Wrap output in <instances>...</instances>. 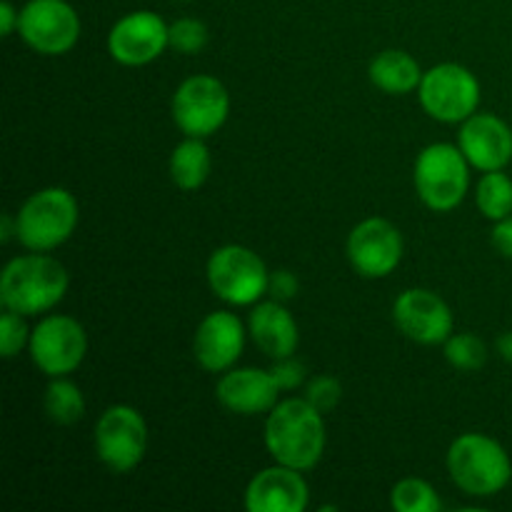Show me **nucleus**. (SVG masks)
<instances>
[{
    "label": "nucleus",
    "instance_id": "obj_1",
    "mask_svg": "<svg viewBox=\"0 0 512 512\" xmlns=\"http://www.w3.org/2000/svg\"><path fill=\"white\" fill-rule=\"evenodd\" d=\"M270 458L295 470H313L325 453V420L305 398L278 400L265 420Z\"/></svg>",
    "mask_w": 512,
    "mask_h": 512
},
{
    "label": "nucleus",
    "instance_id": "obj_2",
    "mask_svg": "<svg viewBox=\"0 0 512 512\" xmlns=\"http://www.w3.org/2000/svg\"><path fill=\"white\" fill-rule=\"evenodd\" d=\"M68 270L50 255L30 253L13 258L0 275V303L5 310L35 318L53 310L68 293Z\"/></svg>",
    "mask_w": 512,
    "mask_h": 512
},
{
    "label": "nucleus",
    "instance_id": "obj_3",
    "mask_svg": "<svg viewBox=\"0 0 512 512\" xmlns=\"http://www.w3.org/2000/svg\"><path fill=\"white\" fill-rule=\"evenodd\" d=\"M448 470L453 483L473 498H493L512 480L508 450L483 433H465L448 450Z\"/></svg>",
    "mask_w": 512,
    "mask_h": 512
},
{
    "label": "nucleus",
    "instance_id": "obj_4",
    "mask_svg": "<svg viewBox=\"0 0 512 512\" xmlns=\"http://www.w3.org/2000/svg\"><path fill=\"white\" fill-rule=\"evenodd\" d=\"M78 215V200L70 190H38L15 215L20 245L30 253H50L60 248L78 228Z\"/></svg>",
    "mask_w": 512,
    "mask_h": 512
},
{
    "label": "nucleus",
    "instance_id": "obj_5",
    "mask_svg": "<svg viewBox=\"0 0 512 512\" xmlns=\"http://www.w3.org/2000/svg\"><path fill=\"white\" fill-rule=\"evenodd\" d=\"M415 193L435 213H450L470 188V163L458 145L433 143L415 158Z\"/></svg>",
    "mask_w": 512,
    "mask_h": 512
},
{
    "label": "nucleus",
    "instance_id": "obj_6",
    "mask_svg": "<svg viewBox=\"0 0 512 512\" xmlns=\"http://www.w3.org/2000/svg\"><path fill=\"white\" fill-rule=\"evenodd\" d=\"M268 283V265L245 245H223L208 258V285L223 303L238 308L260 303L268 295Z\"/></svg>",
    "mask_w": 512,
    "mask_h": 512
},
{
    "label": "nucleus",
    "instance_id": "obj_7",
    "mask_svg": "<svg viewBox=\"0 0 512 512\" xmlns=\"http://www.w3.org/2000/svg\"><path fill=\"white\" fill-rule=\"evenodd\" d=\"M425 113L440 123H463L478 113L480 80L460 63H440L425 70L418 88Z\"/></svg>",
    "mask_w": 512,
    "mask_h": 512
},
{
    "label": "nucleus",
    "instance_id": "obj_8",
    "mask_svg": "<svg viewBox=\"0 0 512 512\" xmlns=\"http://www.w3.org/2000/svg\"><path fill=\"white\" fill-rule=\"evenodd\" d=\"M95 455L113 473L138 468L148 450V425L133 405H113L95 423Z\"/></svg>",
    "mask_w": 512,
    "mask_h": 512
},
{
    "label": "nucleus",
    "instance_id": "obj_9",
    "mask_svg": "<svg viewBox=\"0 0 512 512\" xmlns=\"http://www.w3.org/2000/svg\"><path fill=\"white\" fill-rule=\"evenodd\" d=\"M30 360L48 378H65L75 373L88 353L85 328L70 315H45L33 330L28 343Z\"/></svg>",
    "mask_w": 512,
    "mask_h": 512
},
{
    "label": "nucleus",
    "instance_id": "obj_10",
    "mask_svg": "<svg viewBox=\"0 0 512 512\" xmlns=\"http://www.w3.org/2000/svg\"><path fill=\"white\" fill-rule=\"evenodd\" d=\"M170 110L180 133L190 138H208L218 133L228 120V88L213 75H193L178 85Z\"/></svg>",
    "mask_w": 512,
    "mask_h": 512
},
{
    "label": "nucleus",
    "instance_id": "obj_11",
    "mask_svg": "<svg viewBox=\"0 0 512 512\" xmlns=\"http://www.w3.org/2000/svg\"><path fill=\"white\" fill-rule=\"evenodd\" d=\"M18 33L35 53L65 55L80 40V15L68 0H28L20 8Z\"/></svg>",
    "mask_w": 512,
    "mask_h": 512
},
{
    "label": "nucleus",
    "instance_id": "obj_12",
    "mask_svg": "<svg viewBox=\"0 0 512 512\" xmlns=\"http://www.w3.org/2000/svg\"><path fill=\"white\" fill-rule=\"evenodd\" d=\"M170 48V25L153 10H133L115 20L108 33V53L115 63L140 68Z\"/></svg>",
    "mask_w": 512,
    "mask_h": 512
},
{
    "label": "nucleus",
    "instance_id": "obj_13",
    "mask_svg": "<svg viewBox=\"0 0 512 512\" xmlns=\"http://www.w3.org/2000/svg\"><path fill=\"white\" fill-rule=\"evenodd\" d=\"M395 328L408 340L420 345H440L453 335L455 318L450 305L438 293L410 288L393 303Z\"/></svg>",
    "mask_w": 512,
    "mask_h": 512
},
{
    "label": "nucleus",
    "instance_id": "obj_14",
    "mask_svg": "<svg viewBox=\"0 0 512 512\" xmlns=\"http://www.w3.org/2000/svg\"><path fill=\"white\" fill-rule=\"evenodd\" d=\"M348 260L363 278H388L403 260V235L385 218L363 220L348 235Z\"/></svg>",
    "mask_w": 512,
    "mask_h": 512
},
{
    "label": "nucleus",
    "instance_id": "obj_15",
    "mask_svg": "<svg viewBox=\"0 0 512 512\" xmlns=\"http://www.w3.org/2000/svg\"><path fill=\"white\" fill-rule=\"evenodd\" d=\"M458 148L468 158L470 168L483 173L505 170L512 160V128L498 115L475 113L460 125Z\"/></svg>",
    "mask_w": 512,
    "mask_h": 512
},
{
    "label": "nucleus",
    "instance_id": "obj_16",
    "mask_svg": "<svg viewBox=\"0 0 512 512\" xmlns=\"http://www.w3.org/2000/svg\"><path fill=\"white\" fill-rule=\"evenodd\" d=\"M245 348L243 320L228 310L205 315L193 338L195 360L208 373H225L240 360Z\"/></svg>",
    "mask_w": 512,
    "mask_h": 512
},
{
    "label": "nucleus",
    "instance_id": "obj_17",
    "mask_svg": "<svg viewBox=\"0 0 512 512\" xmlns=\"http://www.w3.org/2000/svg\"><path fill=\"white\" fill-rule=\"evenodd\" d=\"M310 505V488L303 470L275 463L255 475L245 490V508L250 512H303Z\"/></svg>",
    "mask_w": 512,
    "mask_h": 512
},
{
    "label": "nucleus",
    "instance_id": "obj_18",
    "mask_svg": "<svg viewBox=\"0 0 512 512\" xmlns=\"http://www.w3.org/2000/svg\"><path fill=\"white\" fill-rule=\"evenodd\" d=\"M220 405L235 415L270 413L278 405L280 385L270 370L230 368L215 388Z\"/></svg>",
    "mask_w": 512,
    "mask_h": 512
},
{
    "label": "nucleus",
    "instance_id": "obj_19",
    "mask_svg": "<svg viewBox=\"0 0 512 512\" xmlns=\"http://www.w3.org/2000/svg\"><path fill=\"white\" fill-rule=\"evenodd\" d=\"M248 333L255 345L273 360L293 358V353L298 350V323L280 300H263V303L253 305L248 318Z\"/></svg>",
    "mask_w": 512,
    "mask_h": 512
},
{
    "label": "nucleus",
    "instance_id": "obj_20",
    "mask_svg": "<svg viewBox=\"0 0 512 512\" xmlns=\"http://www.w3.org/2000/svg\"><path fill=\"white\" fill-rule=\"evenodd\" d=\"M368 75L370 83L378 90H383V93L405 95L420 88V80H423L425 73L420 70V63L413 55L405 53V50L390 48L375 55Z\"/></svg>",
    "mask_w": 512,
    "mask_h": 512
},
{
    "label": "nucleus",
    "instance_id": "obj_21",
    "mask_svg": "<svg viewBox=\"0 0 512 512\" xmlns=\"http://www.w3.org/2000/svg\"><path fill=\"white\" fill-rule=\"evenodd\" d=\"M210 168H213V160H210L205 138L185 135L183 143L175 145L173 155H170V180L180 190L203 188L210 175Z\"/></svg>",
    "mask_w": 512,
    "mask_h": 512
},
{
    "label": "nucleus",
    "instance_id": "obj_22",
    "mask_svg": "<svg viewBox=\"0 0 512 512\" xmlns=\"http://www.w3.org/2000/svg\"><path fill=\"white\" fill-rule=\"evenodd\" d=\"M475 203H478L480 213L488 220L498 223V220L512 215V178L503 170H490L480 178L478 188H475Z\"/></svg>",
    "mask_w": 512,
    "mask_h": 512
},
{
    "label": "nucleus",
    "instance_id": "obj_23",
    "mask_svg": "<svg viewBox=\"0 0 512 512\" xmlns=\"http://www.w3.org/2000/svg\"><path fill=\"white\" fill-rule=\"evenodd\" d=\"M45 413L55 425H73L83 418L85 398L75 383L65 378H53L45 388Z\"/></svg>",
    "mask_w": 512,
    "mask_h": 512
},
{
    "label": "nucleus",
    "instance_id": "obj_24",
    "mask_svg": "<svg viewBox=\"0 0 512 512\" xmlns=\"http://www.w3.org/2000/svg\"><path fill=\"white\" fill-rule=\"evenodd\" d=\"M390 505L395 512H438L443 508L438 493L420 478H405L390 490Z\"/></svg>",
    "mask_w": 512,
    "mask_h": 512
},
{
    "label": "nucleus",
    "instance_id": "obj_25",
    "mask_svg": "<svg viewBox=\"0 0 512 512\" xmlns=\"http://www.w3.org/2000/svg\"><path fill=\"white\" fill-rule=\"evenodd\" d=\"M445 360L460 373H475L488 363V348L473 333H453L445 340Z\"/></svg>",
    "mask_w": 512,
    "mask_h": 512
},
{
    "label": "nucleus",
    "instance_id": "obj_26",
    "mask_svg": "<svg viewBox=\"0 0 512 512\" xmlns=\"http://www.w3.org/2000/svg\"><path fill=\"white\" fill-rule=\"evenodd\" d=\"M208 25L195 18H180L170 25V48L175 53L195 55L208 45Z\"/></svg>",
    "mask_w": 512,
    "mask_h": 512
},
{
    "label": "nucleus",
    "instance_id": "obj_27",
    "mask_svg": "<svg viewBox=\"0 0 512 512\" xmlns=\"http://www.w3.org/2000/svg\"><path fill=\"white\" fill-rule=\"evenodd\" d=\"M30 343V328L25 325V315L5 310L0 318V353L3 358H15Z\"/></svg>",
    "mask_w": 512,
    "mask_h": 512
},
{
    "label": "nucleus",
    "instance_id": "obj_28",
    "mask_svg": "<svg viewBox=\"0 0 512 512\" xmlns=\"http://www.w3.org/2000/svg\"><path fill=\"white\" fill-rule=\"evenodd\" d=\"M340 398H343V388H340L338 380L330 378V375H318V378L310 380L308 388H305V400L323 415L338 408Z\"/></svg>",
    "mask_w": 512,
    "mask_h": 512
},
{
    "label": "nucleus",
    "instance_id": "obj_29",
    "mask_svg": "<svg viewBox=\"0 0 512 512\" xmlns=\"http://www.w3.org/2000/svg\"><path fill=\"white\" fill-rule=\"evenodd\" d=\"M270 373H273V378L278 380L280 390H295L305 380V368L300 363H295L293 358L278 360Z\"/></svg>",
    "mask_w": 512,
    "mask_h": 512
},
{
    "label": "nucleus",
    "instance_id": "obj_30",
    "mask_svg": "<svg viewBox=\"0 0 512 512\" xmlns=\"http://www.w3.org/2000/svg\"><path fill=\"white\" fill-rule=\"evenodd\" d=\"M298 293V278H295L290 270H278V273H270V283H268V295H273V300H285L295 298Z\"/></svg>",
    "mask_w": 512,
    "mask_h": 512
},
{
    "label": "nucleus",
    "instance_id": "obj_31",
    "mask_svg": "<svg viewBox=\"0 0 512 512\" xmlns=\"http://www.w3.org/2000/svg\"><path fill=\"white\" fill-rule=\"evenodd\" d=\"M490 240H493L495 250H498L503 258L512 260V215L495 223L493 233H490Z\"/></svg>",
    "mask_w": 512,
    "mask_h": 512
},
{
    "label": "nucleus",
    "instance_id": "obj_32",
    "mask_svg": "<svg viewBox=\"0 0 512 512\" xmlns=\"http://www.w3.org/2000/svg\"><path fill=\"white\" fill-rule=\"evenodd\" d=\"M18 23L20 10H15V5L10 3V0H3V3H0V35H3V38L13 35L15 30H18Z\"/></svg>",
    "mask_w": 512,
    "mask_h": 512
},
{
    "label": "nucleus",
    "instance_id": "obj_33",
    "mask_svg": "<svg viewBox=\"0 0 512 512\" xmlns=\"http://www.w3.org/2000/svg\"><path fill=\"white\" fill-rule=\"evenodd\" d=\"M495 350L500 353V358L508 360V363L512 365V330H508V333H503L498 338V343H495Z\"/></svg>",
    "mask_w": 512,
    "mask_h": 512
}]
</instances>
